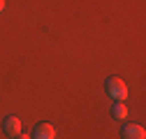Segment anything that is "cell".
Instances as JSON below:
<instances>
[{
  "instance_id": "8992f818",
  "label": "cell",
  "mask_w": 146,
  "mask_h": 139,
  "mask_svg": "<svg viewBox=\"0 0 146 139\" xmlns=\"http://www.w3.org/2000/svg\"><path fill=\"white\" fill-rule=\"evenodd\" d=\"M19 139H30V134H26V132H21V134H19Z\"/></svg>"
},
{
  "instance_id": "3957f363",
  "label": "cell",
  "mask_w": 146,
  "mask_h": 139,
  "mask_svg": "<svg viewBox=\"0 0 146 139\" xmlns=\"http://www.w3.org/2000/svg\"><path fill=\"white\" fill-rule=\"evenodd\" d=\"M3 128H5L7 134L19 137V134H21V120L16 118V116H7V118H5V123H3Z\"/></svg>"
},
{
  "instance_id": "52a82bcc",
  "label": "cell",
  "mask_w": 146,
  "mask_h": 139,
  "mask_svg": "<svg viewBox=\"0 0 146 139\" xmlns=\"http://www.w3.org/2000/svg\"><path fill=\"white\" fill-rule=\"evenodd\" d=\"M5 9V0H0V12H3Z\"/></svg>"
},
{
  "instance_id": "7a4b0ae2",
  "label": "cell",
  "mask_w": 146,
  "mask_h": 139,
  "mask_svg": "<svg viewBox=\"0 0 146 139\" xmlns=\"http://www.w3.org/2000/svg\"><path fill=\"white\" fill-rule=\"evenodd\" d=\"M33 137L35 139H56V130H53L51 123H40L37 128H35Z\"/></svg>"
},
{
  "instance_id": "277c9868",
  "label": "cell",
  "mask_w": 146,
  "mask_h": 139,
  "mask_svg": "<svg viewBox=\"0 0 146 139\" xmlns=\"http://www.w3.org/2000/svg\"><path fill=\"white\" fill-rule=\"evenodd\" d=\"M123 139H146L141 125H123Z\"/></svg>"
},
{
  "instance_id": "6da1fadb",
  "label": "cell",
  "mask_w": 146,
  "mask_h": 139,
  "mask_svg": "<svg viewBox=\"0 0 146 139\" xmlns=\"http://www.w3.org/2000/svg\"><path fill=\"white\" fill-rule=\"evenodd\" d=\"M107 93H109V97H114V100H125L127 97V88H125V83H123V79H118V77H111L107 81Z\"/></svg>"
},
{
  "instance_id": "5b68a950",
  "label": "cell",
  "mask_w": 146,
  "mask_h": 139,
  "mask_svg": "<svg viewBox=\"0 0 146 139\" xmlns=\"http://www.w3.org/2000/svg\"><path fill=\"white\" fill-rule=\"evenodd\" d=\"M111 116H114V118H118V120H123V118L127 116V107H125L123 102H116L114 107H111Z\"/></svg>"
}]
</instances>
